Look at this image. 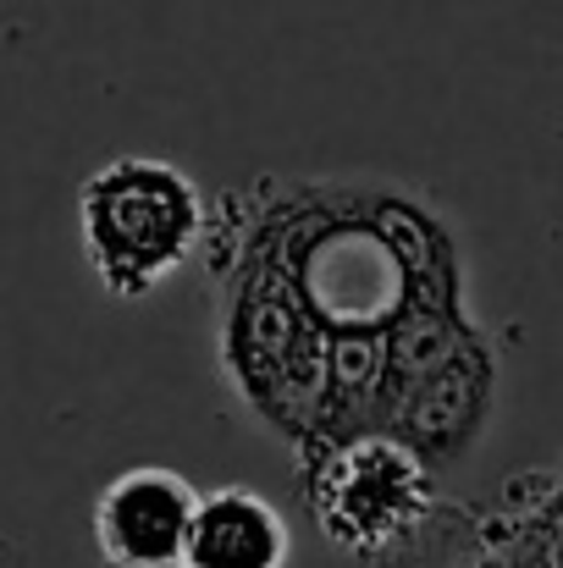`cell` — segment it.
I'll return each mask as SVG.
<instances>
[{
  "label": "cell",
  "instance_id": "cell-1",
  "mask_svg": "<svg viewBox=\"0 0 563 568\" xmlns=\"http://www.w3.org/2000/svg\"><path fill=\"white\" fill-rule=\"evenodd\" d=\"M78 232L94 282L139 304L204 254L210 199L167 155H111L78 189Z\"/></svg>",
  "mask_w": 563,
  "mask_h": 568
},
{
  "label": "cell",
  "instance_id": "cell-2",
  "mask_svg": "<svg viewBox=\"0 0 563 568\" xmlns=\"http://www.w3.org/2000/svg\"><path fill=\"white\" fill-rule=\"evenodd\" d=\"M304 503L321 536L349 558H392L425 536L442 508L436 475L392 436H354L304 464Z\"/></svg>",
  "mask_w": 563,
  "mask_h": 568
},
{
  "label": "cell",
  "instance_id": "cell-3",
  "mask_svg": "<svg viewBox=\"0 0 563 568\" xmlns=\"http://www.w3.org/2000/svg\"><path fill=\"white\" fill-rule=\"evenodd\" d=\"M199 486L167 464L111 475L89 508V536L105 568H183Z\"/></svg>",
  "mask_w": 563,
  "mask_h": 568
},
{
  "label": "cell",
  "instance_id": "cell-4",
  "mask_svg": "<svg viewBox=\"0 0 563 568\" xmlns=\"http://www.w3.org/2000/svg\"><path fill=\"white\" fill-rule=\"evenodd\" d=\"M288 558H293V530L265 491L254 486L199 491L183 568H288Z\"/></svg>",
  "mask_w": 563,
  "mask_h": 568
}]
</instances>
